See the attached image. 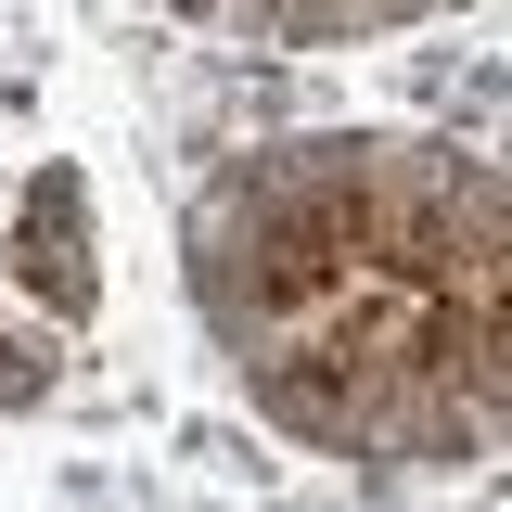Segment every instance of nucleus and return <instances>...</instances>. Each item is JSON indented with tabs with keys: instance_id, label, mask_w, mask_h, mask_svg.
I'll list each match as a JSON object with an SVG mask.
<instances>
[{
	"instance_id": "nucleus-1",
	"label": "nucleus",
	"mask_w": 512,
	"mask_h": 512,
	"mask_svg": "<svg viewBox=\"0 0 512 512\" xmlns=\"http://www.w3.org/2000/svg\"><path fill=\"white\" fill-rule=\"evenodd\" d=\"M13 269H26V282H52V308H90V269H77V192H39V205H26V244H13Z\"/></svg>"
}]
</instances>
